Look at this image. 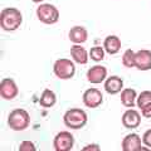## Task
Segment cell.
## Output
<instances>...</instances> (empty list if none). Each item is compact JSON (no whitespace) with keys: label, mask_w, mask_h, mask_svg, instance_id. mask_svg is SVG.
<instances>
[{"label":"cell","mask_w":151,"mask_h":151,"mask_svg":"<svg viewBox=\"0 0 151 151\" xmlns=\"http://www.w3.org/2000/svg\"><path fill=\"white\" fill-rule=\"evenodd\" d=\"M30 116L23 108H15L8 115V126L13 131H24L29 127Z\"/></svg>","instance_id":"obj_2"},{"label":"cell","mask_w":151,"mask_h":151,"mask_svg":"<svg viewBox=\"0 0 151 151\" xmlns=\"http://www.w3.org/2000/svg\"><path fill=\"white\" fill-rule=\"evenodd\" d=\"M103 87L108 94H117L121 93V91L124 89V81L119 76H111V77L106 78Z\"/></svg>","instance_id":"obj_13"},{"label":"cell","mask_w":151,"mask_h":151,"mask_svg":"<svg viewBox=\"0 0 151 151\" xmlns=\"http://www.w3.org/2000/svg\"><path fill=\"white\" fill-rule=\"evenodd\" d=\"M70 57H72V59L74 60L77 64H87L88 62V57H89V53L86 50V48H83L82 45H77L74 44L70 47Z\"/></svg>","instance_id":"obj_15"},{"label":"cell","mask_w":151,"mask_h":151,"mask_svg":"<svg viewBox=\"0 0 151 151\" xmlns=\"http://www.w3.org/2000/svg\"><path fill=\"white\" fill-rule=\"evenodd\" d=\"M107 68L105 65H93L87 72V81L92 84H100L106 81Z\"/></svg>","instance_id":"obj_9"},{"label":"cell","mask_w":151,"mask_h":151,"mask_svg":"<svg viewBox=\"0 0 151 151\" xmlns=\"http://www.w3.org/2000/svg\"><path fill=\"white\" fill-rule=\"evenodd\" d=\"M53 72L59 79H70L76 73L74 62L67 58H59L53 65Z\"/></svg>","instance_id":"obj_4"},{"label":"cell","mask_w":151,"mask_h":151,"mask_svg":"<svg viewBox=\"0 0 151 151\" xmlns=\"http://www.w3.org/2000/svg\"><path fill=\"white\" fill-rule=\"evenodd\" d=\"M89 58L93 62H102L105 59V48L103 47H92L89 49Z\"/></svg>","instance_id":"obj_19"},{"label":"cell","mask_w":151,"mask_h":151,"mask_svg":"<svg viewBox=\"0 0 151 151\" xmlns=\"http://www.w3.org/2000/svg\"><path fill=\"white\" fill-rule=\"evenodd\" d=\"M68 38L73 44H82L88 39V32L84 27L76 25L73 28H70V30L68 33Z\"/></svg>","instance_id":"obj_14"},{"label":"cell","mask_w":151,"mask_h":151,"mask_svg":"<svg viewBox=\"0 0 151 151\" xmlns=\"http://www.w3.org/2000/svg\"><path fill=\"white\" fill-rule=\"evenodd\" d=\"M100 151L101 147L98 146L97 144H91V145H87V146H84V147L82 149V151Z\"/></svg>","instance_id":"obj_25"},{"label":"cell","mask_w":151,"mask_h":151,"mask_svg":"<svg viewBox=\"0 0 151 151\" xmlns=\"http://www.w3.org/2000/svg\"><path fill=\"white\" fill-rule=\"evenodd\" d=\"M151 102V91H142L139 96H137V100H136V105L140 108H144L146 105H149Z\"/></svg>","instance_id":"obj_21"},{"label":"cell","mask_w":151,"mask_h":151,"mask_svg":"<svg viewBox=\"0 0 151 151\" xmlns=\"http://www.w3.org/2000/svg\"><path fill=\"white\" fill-rule=\"evenodd\" d=\"M135 59H136V53L132 49H127L124 55H122V64L126 68H132L135 67Z\"/></svg>","instance_id":"obj_20"},{"label":"cell","mask_w":151,"mask_h":151,"mask_svg":"<svg viewBox=\"0 0 151 151\" xmlns=\"http://www.w3.org/2000/svg\"><path fill=\"white\" fill-rule=\"evenodd\" d=\"M141 145H142V139H140V136L136 134H129L121 144L124 151H140L142 150Z\"/></svg>","instance_id":"obj_12"},{"label":"cell","mask_w":151,"mask_h":151,"mask_svg":"<svg viewBox=\"0 0 151 151\" xmlns=\"http://www.w3.org/2000/svg\"><path fill=\"white\" fill-rule=\"evenodd\" d=\"M32 1H33V3H35V4H39V3L43 1V0H32Z\"/></svg>","instance_id":"obj_26"},{"label":"cell","mask_w":151,"mask_h":151,"mask_svg":"<svg viewBox=\"0 0 151 151\" xmlns=\"http://www.w3.org/2000/svg\"><path fill=\"white\" fill-rule=\"evenodd\" d=\"M121 39L116 35H107L103 40V48L108 54H117L121 49Z\"/></svg>","instance_id":"obj_16"},{"label":"cell","mask_w":151,"mask_h":151,"mask_svg":"<svg viewBox=\"0 0 151 151\" xmlns=\"http://www.w3.org/2000/svg\"><path fill=\"white\" fill-rule=\"evenodd\" d=\"M135 67L139 70H150L151 69V50L141 49L136 52Z\"/></svg>","instance_id":"obj_11"},{"label":"cell","mask_w":151,"mask_h":151,"mask_svg":"<svg viewBox=\"0 0 151 151\" xmlns=\"http://www.w3.org/2000/svg\"><path fill=\"white\" fill-rule=\"evenodd\" d=\"M57 102V96L52 89H44L42 92V96L39 98V105L43 108H50L55 105Z\"/></svg>","instance_id":"obj_18"},{"label":"cell","mask_w":151,"mask_h":151,"mask_svg":"<svg viewBox=\"0 0 151 151\" xmlns=\"http://www.w3.org/2000/svg\"><path fill=\"white\" fill-rule=\"evenodd\" d=\"M18 86L14 79L12 78H4L0 82V96L3 100L10 101L14 100L18 96Z\"/></svg>","instance_id":"obj_8"},{"label":"cell","mask_w":151,"mask_h":151,"mask_svg":"<svg viewBox=\"0 0 151 151\" xmlns=\"http://www.w3.org/2000/svg\"><path fill=\"white\" fill-rule=\"evenodd\" d=\"M142 142L147 146V147H151V129L145 131V134L142 136Z\"/></svg>","instance_id":"obj_23"},{"label":"cell","mask_w":151,"mask_h":151,"mask_svg":"<svg viewBox=\"0 0 151 151\" xmlns=\"http://www.w3.org/2000/svg\"><path fill=\"white\" fill-rule=\"evenodd\" d=\"M18 150L19 151H35L37 147H35L34 142H32V141H23V142L19 145Z\"/></svg>","instance_id":"obj_22"},{"label":"cell","mask_w":151,"mask_h":151,"mask_svg":"<svg viewBox=\"0 0 151 151\" xmlns=\"http://www.w3.org/2000/svg\"><path fill=\"white\" fill-rule=\"evenodd\" d=\"M141 115L146 119H151V102L149 105H146L144 108H141Z\"/></svg>","instance_id":"obj_24"},{"label":"cell","mask_w":151,"mask_h":151,"mask_svg":"<svg viewBox=\"0 0 151 151\" xmlns=\"http://www.w3.org/2000/svg\"><path fill=\"white\" fill-rule=\"evenodd\" d=\"M88 121L87 113L81 108H70L63 116L64 125L72 130H81Z\"/></svg>","instance_id":"obj_3"},{"label":"cell","mask_w":151,"mask_h":151,"mask_svg":"<svg viewBox=\"0 0 151 151\" xmlns=\"http://www.w3.org/2000/svg\"><path fill=\"white\" fill-rule=\"evenodd\" d=\"M136 91L134 88H125L121 91V94H120V100H121V103L124 105L125 107H129V108H132L134 106H136Z\"/></svg>","instance_id":"obj_17"},{"label":"cell","mask_w":151,"mask_h":151,"mask_svg":"<svg viewBox=\"0 0 151 151\" xmlns=\"http://www.w3.org/2000/svg\"><path fill=\"white\" fill-rule=\"evenodd\" d=\"M23 23V15L17 8H5L0 13V27L5 32L17 30Z\"/></svg>","instance_id":"obj_1"},{"label":"cell","mask_w":151,"mask_h":151,"mask_svg":"<svg viewBox=\"0 0 151 151\" xmlns=\"http://www.w3.org/2000/svg\"><path fill=\"white\" fill-rule=\"evenodd\" d=\"M82 101L88 108H96L102 105L103 102V96L102 92L98 88H88L84 91L82 96Z\"/></svg>","instance_id":"obj_7"},{"label":"cell","mask_w":151,"mask_h":151,"mask_svg":"<svg viewBox=\"0 0 151 151\" xmlns=\"http://www.w3.org/2000/svg\"><path fill=\"white\" fill-rule=\"evenodd\" d=\"M74 137L68 131H60L53 140V149L55 151H69L73 149Z\"/></svg>","instance_id":"obj_6"},{"label":"cell","mask_w":151,"mask_h":151,"mask_svg":"<svg viewBox=\"0 0 151 151\" xmlns=\"http://www.w3.org/2000/svg\"><path fill=\"white\" fill-rule=\"evenodd\" d=\"M141 116L140 113L134 110V108H130V110H127L124 115H122V125H124L126 129H136V127H139L140 124H141Z\"/></svg>","instance_id":"obj_10"},{"label":"cell","mask_w":151,"mask_h":151,"mask_svg":"<svg viewBox=\"0 0 151 151\" xmlns=\"http://www.w3.org/2000/svg\"><path fill=\"white\" fill-rule=\"evenodd\" d=\"M37 18L43 24H55L59 20V10L52 4H40L37 8Z\"/></svg>","instance_id":"obj_5"}]
</instances>
